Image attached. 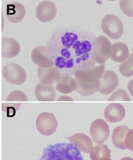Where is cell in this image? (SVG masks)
<instances>
[{
  "label": "cell",
  "mask_w": 133,
  "mask_h": 160,
  "mask_svg": "<svg viewBox=\"0 0 133 160\" xmlns=\"http://www.w3.org/2000/svg\"><path fill=\"white\" fill-rule=\"evenodd\" d=\"M96 43L97 49L95 54V59L99 65L105 64V62L109 57L112 44L109 39L104 36H99Z\"/></svg>",
  "instance_id": "cell-11"
},
{
  "label": "cell",
  "mask_w": 133,
  "mask_h": 160,
  "mask_svg": "<svg viewBox=\"0 0 133 160\" xmlns=\"http://www.w3.org/2000/svg\"><path fill=\"white\" fill-rule=\"evenodd\" d=\"M57 101H73V99L70 98L69 97L63 96V97H60L57 99Z\"/></svg>",
  "instance_id": "cell-26"
},
{
  "label": "cell",
  "mask_w": 133,
  "mask_h": 160,
  "mask_svg": "<svg viewBox=\"0 0 133 160\" xmlns=\"http://www.w3.org/2000/svg\"><path fill=\"white\" fill-rule=\"evenodd\" d=\"M37 75L40 83L52 85L56 83L61 77V72L56 66L49 68H40L37 70Z\"/></svg>",
  "instance_id": "cell-12"
},
{
  "label": "cell",
  "mask_w": 133,
  "mask_h": 160,
  "mask_svg": "<svg viewBox=\"0 0 133 160\" xmlns=\"http://www.w3.org/2000/svg\"><path fill=\"white\" fill-rule=\"evenodd\" d=\"M2 75L4 79L11 84H22L26 79L25 70L20 65L13 63L7 64L4 66Z\"/></svg>",
  "instance_id": "cell-5"
},
{
  "label": "cell",
  "mask_w": 133,
  "mask_h": 160,
  "mask_svg": "<svg viewBox=\"0 0 133 160\" xmlns=\"http://www.w3.org/2000/svg\"><path fill=\"white\" fill-rule=\"evenodd\" d=\"M105 64L77 69L74 72L77 92L89 97L99 90V80L104 72Z\"/></svg>",
  "instance_id": "cell-1"
},
{
  "label": "cell",
  "mask_w": 133,
  "mask_h": 160,
  "mask_svg": "<svg viewBox=\"0 0 133 160\" xmlns=\"http://www.w3.org/2000/svg\"><path fill=\"white\" fill-rule=\"evenodd\" d=\"M120 160H133L132 158L130 157H125L123 158L122 159H121Z\"/></svg>",
  "instance_id": "cell-27"
},
{
  "label": "cell",
  "mask_w": 133,
  "mask_h": 160,
  "mask_svg": "<svg viewBox=\"0 0 133 160\" xmlns=\"http://www.w3.org/2000/svg\"><path fill=\"white\" fill-rule=\"evenodd\" d=\"M31 59L40 68H49L54 65L48 49L45 46H38L33 48L31 52Z\"/></svg>",
  "instance_id": "cell-9"
},
{
  "label": "cell",
  "mask_w": 133,
  "mask_h": 160,
  "mask_svg": "<svg viewBox=\"0 0 133 160\" xmlns=\"http://www.w3.org/2000/svg\"><path fill=\"white\" fill-rule=\"evenodd\" d=\"M120 7L126 15L133 17V1H121Z\"/></svg>",
  "instance_id": "cell-24"
},
{
  "label": "cell",
  "mask_w": 133,
  "mask_h": 160,
  "mask_svg": "<svg viewBox=\"0 0 133 160\" xmlns=\"http://www.w3.org/2000/svg\"><path fill=\"white\" fill-rule=\"evenodd\" d=\"M125 114V108L122 105L114 103L109 105L105 108L104 116L109 123H116L124 119Z\"/></svg>",
  "instance_id": "cell-14"
},
{
  "label": "cell",
  "mask_w": 133,
  "mask_h": 160,
  "mask_svg": "<svg viewBox=\"0 0 133 160\" xmlns=\"http://www.w3.org/2000/svg\"><path fill=\"white\" fill-rule=\"evenodd\" d=\"M26 15V9L19 2H14L7 5L5 16L8 21L12 23L21 22Z\"/></svg>",
  "instance_id": "cell-13"
},
{
  "label": "cell",
  "mask_w": 133,
  "mask_h": 160,
  "mask_svg": "<svg viewBox=\"0 0 133 160\" xmlns=\"http://www.w3.org/2000/svg\"><path fill=\"white\" fill-rule=\"evenodd\" d=\"M101 26L103 32L112 39L120 38L124 33V24L114 14L105 15L101 22Z\"/></svg>",
  "instance_id": "cell-4"
},
{
  "label": "cell",
  "mask_w": 133,
  "mask_h": 160,
  "mask_svg": "<svg viewBox=\"0 0 133 160\" xmlns=\"http://www.w3.org/2000/svg\"><path fill=\"white\" fill-rule=\"evenodd\" d=\"M68 139L78 149L85 153H90L93 148L91 140L85 134L82 133L74 134L68 137Z\"/></svg>",
  "instance_id": "cell-17"
},
{
  "label": "cell",
  "mask_w": 133,
  "mask_h": 160,
  "mask_svg": "<svg viewBox=\"0 0 133 160\" xmlns=\"http://www.w3.org/2000/svg\"><path fill=\"white\" fill-rule=\"evenodd\" d=\"M129 56V48L124 43L117 42L111 46L109 57L113 61L124 62L128 59Z\"/></svg>",
  "instance_id": "cell-18"
},
{
  "label": "cell",
  "mask_w": 133,
  "mask_h": 160,
  "mask_svg": "<svg viewBox=\"0 0 133 160\" xmlns=\"http://www.w3.org/2000/svg\"><path fill=\"white\" fill-rule=\"evenodd\" d=\"M90 134L93 141L95 143H103L109 136L108 125L104 120L96 119L93 122L90 127Z\"/></svg>",
  "instance_id": "cell-10"
},
{
  "label": "cell",
  "mask_w": 133,
  "mask_h": 160,
  "mask_svg": "<svg viewBox=\"0 0 133 160\" xmlns=\"http://www.w3.org/2000/svg\"><path fill=\"white\" fill-rule=\"evenodd\" d=\"M35 94L37 100L40 102H52L56 99V91L52 85L39 83L35 88Z\"/></svg>",
  "instance_id": "cell-15"
},
{
  "label": "cell",
  "mask_w": 133,
  "mask_h": 160,
  "mask_svg": "<svg viewBox=\"0 0 133 160\" xmlns=\"http://www.w3.org/2000/svg\"><path fill=\"white\" fill-rule=\"evenodd\" d=\"M92 160H111V150L105 144L99 143L90 152Z\"/></svg>",
  "instance_id": "cell-20"
},
{
  "label": "cell",
  "mask_w": 133,
  "mask_h": 160,
  "mask_svg": "<svg viewBox=\"0 0 133 160\" xmlns=\"http://www.w3.org/2000/svg\"><path fill=\"white\" fill-rule=\"evenodd\" d=\"M38 19L43 22L52 21L57 14L56 5L50 1H44L40 3L35 10Z\"/></svg>",
  "instance_id": "cell-8"
},
{
  "label": "cell",
  "mask_w": 133,
  "mask_h": 160,
  "mask_svg": "<svg viewBox=\"0 0 133 160\" xmlns=\"http://www.w3.org/2000/svg\"><path fill=\"white\" fill-rule=\"evenodd\" d=\"M36 126L38 131L42 135L50 136L56 130L58 122L53 114L44 112L39 115L36 119Z\"/></svg>",
  "instance_id": "cell-6"
},
{
  "label": "cell",
  "mask_w": 133,
  "mask_h": 160,
  "mask_svg": "<svg viewBox=\"0 0 133 160\" xmlns=\"http://www.w3.org/2000/svg\"><path fill=\"white\" fill-rule=\"evenodd\" d=\"M133 54H129L128 59L119 66V71L124 77L129 78L133 75Z\"/></svg>",
  "instance_id": "cell-21"
},
{
  "label": "cell",
  "mask_w": 133,
  "mask_h": 160,
  "mask_svg": "<svg viewBox=\"0 0 133 160\" xmlns=\"http://www.w3.org/2000/svg\"><path fill=\"white\" fill-rule=\"evenodd\" d=\"M40 160H83L81 152L71 143H57L44 149Z\"/></svg>",
  "instance_id": "cell-2"
},
{
  "label": "cell",
  "mask_w": 133,
  "mask_h": 160,
  "mask_svg": "<svg viewBox=\"0 0 133 160\" xmlns=\"http://www.w3.org/2000/svg\"><path fill=\"white\" fill-rule=\"evenodd\" d=\"M28 98L22 91L14 90L9 94L6 98V101H23L27 102Z\"/></svg>",
  "instance_id": "cell-23"
},
{
  "label": "cell",
  "mask_w": 133,
  "mask_h": 160,
  "mask_svg": "<svg viewBox=\"0 0 133 160\" xmlns=\"http://www.w3.org/2000/svg\"><path fill=\"white\" fill-rule=\"evenodd\" d=\"M21 106L20 104H2V110L3 111L6 109L7 112H9V114H13L14 115L15 112L19 109Z\"/></svg>",
  "instance_id": "cell-25"
},
{
  "label": "cell",
  "mask_w": 133,
  "mask_h": 160,
  "mask_svg": "<svg viewBox=\"0 0 133 160\" xmlns=\"http://www.w3.org/2000/svg\"><path fill=\"white\" fill-rule=\"evenodd\" d=\"M108 101H130L129 94L125 90L118 89L113 93L108 98Z\"/></svg>",
  "instance_id": "cell-22"
},
{
  "label": "cell",
  "mask_w": 133,
  "mask_h": 160,
  "mask_svg": "<svg viewBox=\"0 0 133 160\" xmlns=\"http://www.w3.org/2000/svg\"><path fill=\"white\" fill-rule=\"evenodd\" d=\"M77 87L76 80L68 75L61 76L56 83V88L62 94H69L75 90Z\"/></svg>",
  "instance_id": "cell-19"
},
{
  "label": "cell",
  "mask_w": 133,
  "mask_h": 160,
  "mask_svg": "<svg viewBox=\"0 0 133 160\" xmlns=\"http://www.w3.org/2000/svg\"><path fill=\"white\" fill-rule=\"evenodd\" d=\"M19 43L11 38L2 39V56L4 58H12L18 55L20 51Z\"/></svg>",
  "instance_id": "cell-16"
},
{
  "label": "cell",
  "mask_w": 133,
  "mask_h": 160,
  "mask_svg": "<svg viewBox=\"0 0 133 160\" xmlns=\"http://www.w3.org/2000/svg\"><path fill=\"white\" fill-rule=\"evenodd\" d=\"M119 84V78L115 72L107 71L99 80V90L101 94L108 95L114 91Z\"/></svg>",
  "instance_id": "cell-7"
},
{
  "label": "cell",
  "mask_w": 133,
  "mask_h": 160,
  "mask_svg": "<svg viewBox=\"0 0 133 160\" xmlns=\"http://www.w3.org/2000/svg\"><path fill=\"white\" fill-rule=\"evenodd\" d=\"M133 129H130L126 126H120L114 129L112 139L116 148L122 150L133 151Z\"/></svg>",
  "instance_id": "cell-3"
}]
</instances>
